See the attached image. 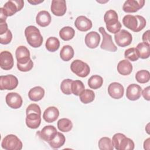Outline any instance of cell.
I'll return each instance as SVG.
<instances>
[{"instance_id": "cell-11", "label": "cell", "mask_w": 150, "mask_h": 150, "mask_svg": "<svg viewBox=\"0 0 150 150\" xmlns=\"http://www.w3.org/2000/svg\"><path fill=\"white\" fill-rule=\"evenodd\" d=\"M5 100L7 105L13 109H18L20 108L23 103L21 96L17 93L14 92L7 94L5 97Z\"/></svg>"}, {"instance_id": "cell-10", "label": "cell", "mask_w": 150, "mask_h": 150, "mask_svg": "<svg viewBox=\"0 0 150 150\" xmlns=\"http://www.w3.org/2000/svg\"><path fill=\"white\" fill-rule=\"evenodd\" d=\"M57 131L55 127L53 125H46L40 131L37 132L39 137L46 142H50L56 136Z\"/></svg>"}, {"instance_id": "cell-28", "label": "cell", "mask_w": 150, "mask_h": 150, "mask_svg": "<svg viewBox=\"0 0 150 150\" xmlns=\"http://www.w3.org/2000/svg\"><path fill=\"white\" fill-rule=\"evenodd\" d=\"M75 35V31L73 28L70 26H64L59 31V36L60 38L64 40L68 41L73 39Z\"/></svg>"}, {"instance_id": "cell-44", "label": "cell", "mask_w": 150, "mask_h": 150, "mask_svg": "<svg viewBox=\"0 0 150 150\" xmlns=\"http://www.w3.org/2000/svg\"><path fill=\"white\" fill-rule=\"evenodd\" d=\"M142 40L143 42L150 45V43H149V30H148L146 32H145L143 35H142Z\"/></svg>"}, {"instance_id": "cell-4", "label": "cell", "mask_w": 150, "mask_h": 150, "mask_svg": "<svg viewBox=\"0 0 150 150\" xmlns=\"http://www.w3.org/2000/svg\"><path fill=\"white\" fill-rule=\"evenodd\" d=\"M70 69L73 73L80 77H87L90 71V67L86 63L78 59L71 63Z\"/></svg>"}, {"instance_id": "cell-13", "label": "cell", "mask_w": 150, "mask_h": 150, "mask_svg": "<svg viewBox=\"0 0 150 150\" xmlns=\"http://www.w3.org/2000/svg\"><path fill=\"white\" fill-rule=\"evenodd\" d=\"M50 10L53 14L57 16H63L67 10L66 2L64 0H53L52 1Z\"/></svg>"}, {"instance_id": "cell-35", "label": "cell", "mask_w": 150, "mask_h": 150, "mask_svg": "<svg viewBox=\"0 0 150 150\" xmlns=\"http://www.w3.org/2000/svg\"><path fill=\"white\" fill-rule=\"evenodd\" d=\"M135 79L139 83H146L150 80V73L146 70H139L136 73Z\"/></svg>"}, {"instance_id": "cell-7", "label": "cell", "mask_w": 150, "mask_h": 150, "mask_svg": "<svg viewBox=\"0 0 150 150\" xmlns=\"http://www.w3.org/2000/svg\"><path fill=\"white\" fill-rule=\"evenodd\" d=\"M98 30L103 36V41L100 46L101 49L112 52L117 51V47L112 41V36L105 32L103 27H100Z\"/></svg>"}, {"instance_id": "cell-21", "label": "cell", "mask_w": 150, "mask_h": 150, "mask_svg": "<svg viewBox=\"0 0 150 150\" xmlns=\"http://www.w3.org/2000/svg\"><path fill=\"white\" fill-rule=\"evenodd\" d=\"M104 21L105 23L107 28L113 26L120 22L118 21L117 13L112 9L108 10L105 13L104 16Z\"/></svg>"}, {"instance_id": "cell-14", "label": "cell", "mask_w": 150, "mask_h": 150, "mask_svg": "<svg viewBox=\"0 0 150 150\" xmlns=\"http://www.w3.org/2000/svg\"><path fill=\"white\" fill-rule=\"evenodd\" d=\"M15 56L17 63L25 64L30 60V52L29 49L24 46H19L15 51Z\"/></svg>"}, {"instance_id": "cell-30", "label": "cell", "mask_w": 150, "mask_h": 150, "mask_svg": "<svg viewBox=\"0 0 150 150\" xmlns=\"http://www.w3.org/2000/svg\"><path fill=\"white\" fill-rule=\"evenodd\" d=\"M45 46L48 51L54 52L57 50L60 47L59 40L56 37H49L46 40Z\"/></svg>"}, {"instance_id": "cell-12", "label": "cell", "mask_w": 150, "mask_h": 150, "mask_svg": "<svg viewBox=\"0 0 150 150\" xmlns=\"http://www.w3.org/2000/svg\"><path fill=\"white\" fill-rule=\"evenodd\" d=\"M145 4L144 0H127L122 6V9L127 13H134L142 8Z\"/></svg>"}, {"instance_id": "cell-1", "label": "cell", "mask_w": 150, "mask_h": 150, "mask_svg": "<svg viewBox=\"0 0 150 150\" xmlns=\"http://www.w3.org/2000/svg\"><path fill=\"white\" fill-rule=\"evenodd\" d=\"M124 25L134 32H138L142 30L146 26L145 19L140 15H127L122 19Z\"/></svg>"}, {"instance_id": "cell-16", "label": "cell", "mask_w": 150, "mask_h": 150, "mask_svg": "<svg viewBox=\"0 0 150 150\" xmlns=\"http://www.w3.org/2000/svg\"><path fill=\"white\" fill-rule=\"evenodd\" d=\"M142 93V88L140 86L136 84H129L126 90V97L131 101L138 100Z\"/></svg>"}, {"instance_id": "cell-26", "label": "cell", "mask_w": 150, "mask_h": 150, "mask_svg": "<svg viewBox=\"0 0 150 150\" xmlns=\"http://www.w3.org/2000/svg\"><path fill=\"white\" fill-rule=\"evenodd\" d=\"M74 52L73 47L70 45H64L62 47L60 52V58L65 62L70 60L74 56Z\"/></svg>"}, {"instance_id": "cell-18", "label": "cell", "mask_w": 150, "mask_h": 150, "mask_svg": "<svg viewBox=\"0 0 150 150\" xmlns=\"http://www.w3.org/2000/svg\"><path fill=\"white\" fill-rule=\"evenodd\" d=\"M100 36L98 33L91 31L88 33L85 36V43L90 49L96 48L100 42Z\"/></svg>"}, {"instance_id": "cell-33", "label": "cell", "mask_w": 150, "mask_h": 150, "mask_svg": "<svg viewBox=\"0 0 150 150\" xmlns=\"http://www.w3.org/2000/svg\"><path fill=\"white\" fill-rule=\"evenodd\" d=\"M103 84V79L98 75H93L88 80V85L92 89H98Z\"/></svg>"}, {"instance_id": "cell-37", "label": "cell", "mask_w": 150, "mask_h": 150, "mask_svg": "<svg viewBox=\"0 0 150 150\" xmlns=\"http://www.w3.org/2000/svg\"><path fill=\"white\" fill-rule=\"evenodd\" d=\"M73 80L71 79H64L63 80L60 84V89L62 93L66 95H70L72 93L71 90V86Z\"/></svg>"}, {"instance_id": "cell-8", "label": "cell", "mask_w": 150, "mask_h": 150, "mask_svg": "<svg viewBox=\"0 0 150 150\" xmlns=\"http://www.w3.org/2000/svg\"><path fill=\"white\" fill-rule=\"evenodd\" d=\"M114 39L115 43L120 47L129 46L132 40L131 34L125 29H122L115 34Z\"/></svg>"}, {"instance_id": "cell-6", "label": "cell", "mask_w": 150, "mask_h": 150, "mask_svg": "<svg viewBox=\"0 0 150 150\" xmlns=\"http://www.w3.org/2000/svg\"><path fill=\"white\" fill-rule=\"evenodd\" d=\"M18 84L17 77L12 74L0 76V89L1 90H12L15 89Z\"/></svg>"}, {"instance_id": "cell-45", "label": "cell", "mask_w": 150, "mask_h": 150, "mask_svg": "<svg viewBox=\"0 0 150 150\" xmlns=\"http://www.w3.org/2000/svg\"><path fill=\"white\" fill-rule=\"evenodd\" d=\"M7 18V16L5 13L3 8H0V22H5Z\"/></svg>"}, {"instance_id": "cell-17", "label": "cell", "mask_w": 150, "mask_h": 150, "mask_svg": "<svg viewBox=\"0 0 150 150\" xmlns=\"http://www.w3.org/2000/svg\"><path fill=\"white\" fill-rule=\"evenodd\" d=\"M75 27L80 31L86 32L90 30L93 26L92 22L90 19L85 16H78L74 22Z\"/></svg>"}, {"instance_id": "cell-43", "label": "cell", "mask_w": 150, "mask_h": 150, "mask_svg": "<svg viewBox=\"0 0 150 150\" xmlns=\"http://www.w3.org/2000/svg\"><path fill=\"white\" fill-rule=\"evenodd\" d=\"M8 30V25H7L6 21L0 22V35L4 34Z\"/></svg>"}, {"instance_id": "cell-15", "label": "cell", "mask_w": 150, "mask_h": 150, "mask_svg": "<svg viewBox=\"0 0 150 150\" xmlns=\"http://www.w3.org/2000/svg\"><path fill=\"white\" fill-rule=\"evenodd\" d=\"M108 93L112 98L120 99L124 95V88L120 83L112 82L108 87Z\"/></svg>"}, {"instance_id": "cell-48", "label": "cell", "mask_w": 150, "mask_h": 150, "mask_svg": "<svg viewBox=\"0 0 150 150\" xmlns=\"http://www.w3.org/2000/svg\"><path fill=\"white\" fill-rule=\"evenodd\" d=\"M149 124H147V125H146V132H147V133L149 134V129H148V125H149Z\"/></svg>"}, {"instance_id": "cell-19", "label": "cell", "mask_w": 150, "mask_h": 150, "mask_svg": "<svg viewBox=\"0 0 150 150\" xmlns=\"http://www.w3.org/2000/svg\"><path fill=\"white\" fill-rule=\"evenodd\" d=\"M59 115V111L57 108L51 106L45 110L43 114V118L47 122H53L57 119Z\"/></svg>"}, {"instance_id": "cell-9", "label": "cell", "mask_w": 150, "mask_h": 150, "mask_svg": "<svg viewBox=\"0 0 150 150\" xmlns=\"http://www.w3.org/2000/svg\"><path fill=\"white\" fill-rule=\"evenodd\" d=\"M14 64L12 53L7 50L2 51L0 53V67L5 70H11Z\"/></svg>"}, {"instance_id": "cell-2", "label": "cell", "mask_w": 150, "mask_h": 150, "mask_svg": "<svg viewBox=\"0 0 150 150\" xmlns=\"http://www.w3.org/2000/svg\"><path fill=\"white\" fill-rule=\"evenodd\" d=\"M25 35L28 43L33 47H40L43 43V39L39 30L35 26L30 25L25 28Z\"/></svg>"}, {"instance_id": "cell-24", "label": "cell", "mask_w": 150, "mask_h": 150, "mask_svg": "<svg viewBox=\"0 0 150 150\" xmlns=\"http://www.w3.org/2000/svg\"><path fill=\"white\" fill-rule=\"evenodd\" d=\"M117 71L121 75H129L132 71V65L128 60H122L117 64Z\"/></svg>"}, {"instance_id": "cell-20", "label": "cell", "mask_w": 150, "mask_h": 150, "mask_svg": "<svg viewBox=\"0 0 150 150\" xmlns=\"http://www.w3.org/2000/svg\"><path fill=\"white\" fill-rule=\"evenodd\" d=\"M41 115L37 113H29L26 114V124L31 129L38 128L41 123Z\"/></svg>"}, {"instance_id": "cell-42", "label": "cell", "mask_w": 150, "mask_h": 150, "mask_svg": "<svg viewBox=\"0 0 150 150\" xmlns=\"http://www.w3.org/2000/svg\"><path fill=\"white\" fill-rule=\"evenodd\" d=\"M150 87L149 86L146 87L144 89L143 91H142L141 94L142 95L144 98L147 101L150 100V96H149V91H150Z\"/></svg>"}, {"instance_id": "cell-27", "label": "cell", "mask_w": 150, "mask_h": 150, "mask_svg": "<svg viewBox=\"0 0 150 150\" xmlns=\"http://www.w3.org/2000/svg\"><path fill=\"white\" fill-rule=\"evenodd\" d=\"M65 141L66 138L64 135L62 133L57 132L54 138L48 143L52 148L57 149L62 146L65 143Z\"/></svg>"}, {"instance_id": "cell-46", "label": "cell", "mask_w": 150, "mask_h": 150, "mask_svg": "<svg viewBox=\"0 0 150 150\" xmlns=\"http://www.w3.org/2000/svg\"><path fill=\"white\" fill-rule=\"evenodd\" d=\"M144 148L149 150L150 149V138H148L144 142Z\"/></svg>"}, {"instance_id": "cell-25", "label": "cell", "mask_w": 150, "mask_h": 150, "mask_svg": "<svg viewBox=\"0 0 150 150\" xmlns=\"http://www.w3.org/2000/svg\"><path fill=\"white\" fill-rule=\"evenodd\" d=\"M149 46L144 42L138 43L135 47L139 58L145 59L149 57Z\"/></svg>"}, {"instance_id": "cell-29", "label": "cell", "mask_w": 150, "mask_h": 150, "mask_svg": "<svg viewBox=\"0 0 150 150\" xmlns=\"http://www.w3.org/2000/svg\"><path fill=\"white\" fill-rule=\"evenodd\" d=\"M134 147V141L125 135L121 138L118 144V150H133Z\"/></svg>"}, {"instance_id": "cell-31", "label": "cell", "mask_w": 150, "mask_h": 150, "mask_svg": "<svg viewBox=\"0 0 150 150\" xmlns=\"http://www.w3.org/2000/svg\"><path fill=\"white\" fill-rule=\"evenodd\" d=\"M58 129L64 132H67L70 131L73 128V123L68 118H61L60 119L57 123Z\"/></svg>"}, {"instance_id": "cell-34", "label": "cell", "mask_w": 150, "mask_h": 150, "mask_svg": "<svg viewBox=\"0 0 150 150\" xmlns=\"http://www.w3.org/2000/svg\"><path fill=\"white\" fill-rule=\"evenodd\" d=\"M98 148L100 150H113L114 146L111 139L108 137H103L98 141Z\"/></svg>"}, {"instance_id": "cell-22", "label": "cell", "mask_w": 150, "mask_h": 150, "mask_svg": "<svg viewBox=\"0 0 150 150\" xmlns=\"http://www.w3.org/2000/svg\"><path fill=\"white\" fill-rule=\"evenodd\" d=\"M51 16L49 12L46 11H41L36 15V22L38 25L41 27H46L51 22Z\"/></svg>"}, {"instance_id": "cell-23", "label": "cell", "mask_w": 150, "mask_h": 150, "mask_svg": "<svg viewBox=\"0 0 150 150\" xmlns=\"http://www.w3.org/2000/svg\"><path fill=\"white\" fill-rule=\"evenodd\" d=\"M45 96V90L40 86H36L31 88L28 93L29 98L33 101L41 100Z\"/></svg>"}, {"instance_id": "cell-40", "label": "cell", "mask_w": 150, "mask_h": 150, "mask_svg": "<svg viewBox=\"0 0 150 150\" xmlns=\"http://www.w3.org/2000/svg\"><path fill=\"white\" fill-rule=\"evenodd\" d=\"M33 67V62L30 59L28 63L25 64H19L17 63V68L18 69L23 72H26L30 71Z\"/></svg>"}, {"instance_id": "cell-39", "label": "cell", "mask_w": 150, "mask_h": 150, "mask_svg": "<svg viewBox=\"0 0 150 150\" xmlns=\"http://www.w3.org/2000/svg\"><path fill=\"white\" fill-rule=\"evenodd\" d=\"M12 39V34L10 30H8L2 35H0V43L2 45L9 44Z\"/></svg>"}, {"instance_id": "cell-41", "label": "cell", "mask_w": 150, "mask_h": 150, "mask_svg": "<svg viewBox=\"0 0 150 150\" xmlns=\"http://www.w3.org/2000/svg\"><path fill=\"white\" fill-rule=\"evenodd\" d=\"M37 113L41 115V110L39 105L36 104H31L28 106L26 110V114Z\"/></svg>"}, {"instance_id": "cell-5", "label": "cell", "mask_w": 150, "mask_h": 150, "mask_svg": "<svg viewBox=\"0 0 150 150\" xmlns=\"http://www.w3.org/2000/svg\"><path fill=\"white\" fill-rule=\"evenodd\" d=\"M23 6L24 1L22 0H9L4 4L3 9L8 17L11 16L16 12L21 11Z\"/></svg>"}, {"instance_id": "cell-47", "label": "cell", "mask_w": 150, "mask_h": 150, "mask_svg": "<svg viewBox=\"0 0 150 150\" xmlns=\"http://www.w3.org/2000/svg\"><path fill=\"white\" fill-rule=\"evenodd\" d=\"M29 3L32 4V5H38L41 2H43V0L42 1H37V0H33V1H28Z\"/></svg>"}, {"instance_id": "cell-36", "label": "cell", "mask_w": 150, "mask_h": 150, "mask_svg": "<svg viewBox=\"0 0 150 150\" xmlns=\"http://www.w3.org/2000/svg\"><path fill=\"white\" fill-rule=\"evenodd\" d=\"M71 90L73 94L79 96L85 90L84 85L81 80H73L71 86Z\"/></svg>"}, {"instance_id": "cell-38", "label": "cell", "mask_w": 150, "mask_h": 150, "mask_svg": "<svg viewBox=\"0 0 150 150\" xmlns=\"http://www.w3.org/2000/svg\"><path fill=\"white\" fill-rule=\"evenodd\" d=\"M124 57L125 59H129L132 62L137 61L139 59L137 51L135 47H131L125 50L124 52Z\"/></svg>"}, {"instance_id": "cell-3", "label": "cell", "mask_w": 150, "mask_h": 150, "mask_svg": "<svg viewBox=\"0 0 150 150\" xmlns=\"http://www.w3.org/2000/svg\"><path fill=\"white\" fill-rule=\"evenodd\" d=\"M22 146V142L20 139L13 134L7 135L1 142L2 148L6 150H21Z\"/></svg>"}, {"instance_id": "cell-32", "label": "cell", "mask_w": 150, "mask_h": 150, "mask_svg": "<svg viewBox=\"0 0 150 150\" xmlns=\"http://www.w3.org/2000/svg\"><path fill=\"white\" fill-rule=\"evenodd\" d=\"M95 98V94L94 91L90 89L84 90L80 95L79 98L80 101L84 104H88L94 101Z\"/></svg>"}]
</instances>
